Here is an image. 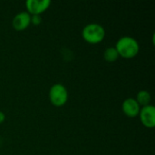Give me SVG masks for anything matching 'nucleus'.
<instances>
[{
    "mask_svg": "<svg viewBox=\"0 0 155 155\" xmlns=\"http://www.w3.org/2000/svg\"><path fill=\"white\" fill-rule=\"evenodd\" d=\"M82 36L85 42L91 45H96L101 43L105 37L104 28L96 23H91L86 25L83 31Z\"/></svg>",
    "mask_w": 155,
    "mask_h": 155,
    "instance_id": "nucleus-2",
    "label": "nucleus"
},
{
    "mask_svg": "<svg viewBox=\"0 0 155 155\" xmlns=\"http://www.w3.org/2000/svg\"><path fill=\"white\" fill-rule=\"evenodd\" d=\"M104 58L106 62L114 63L119 58V54L115 49V47H108L105 49L104 53Z\"/></svg>",
    "mask_w": 155,
    "mask_h": 155,
    "instance_id": "nucleus-9",
    "label": "nucleus"
},
{
    "mask_svg": "<svg viewBox=\"0 0 155 155\" xmlns=\"http://www.w3.org/2000/svg\"><path fill=\"white\" fill-rule=\"evenodd\" d=\"M68 91L62 84H55L49 90V100L54 106H64L68 101Z\"/></svg>",
    "mask_w": 155,
    "mask_h": 155,
    "instance_id": "nucleus-3",
    "label": "nucleus"
},
{
    "mask_svg": "<svg viewBox=\"0 0 155 155\" xmlns=\"http://www.w3.org/2000/svg\"><path fill=\"white\" fill-rule=\"evenodd\" d=\"M123 113L129 118H134L139 115L141 106L134 98H127L122 104Z\"/></svg>",
    "mask_w": 155,
    "mask_h": 155,
    "instance_id": "nucleus-6",
    "label": "nucleus"
},
{
    "mask_svg": "<svg viewBox=\"0 0 155 155\" xmlns=\"http://www.w3.org/2000/svg\"><path fill=\"white\" fill-rule=\"evenodd\" d=\"M50 5V0H28L25 2L27 13L30 15H40L49 8Z\"/></svg>",
    "mask_w": 155,
    "mask_h": 155,
    "instance_id": "nucleus-4",
    "label": "nucleus"
},
{
    "mask_svg": "<svg viewBox=\"0 0 155 155\" xmlns=\"http://www.w3.org/2000/svg\"><path fill=\"white\" fill-rule=\"evenodd\" d=\"M5 114H4L3 112H1V111H0V124H3V123L5 122Z\"/></svg>",
    "mask_w": 155,
    "mask_h": 155,
    "instance_id": "nucleus-11",
    "label": "nucleus"
},
{
    "mask_svg": "<svg viewBox=\"0 0 155 155\" xmlns=\"http://www.w3.org/2000/svg\"><path fill=\"white\" fill-rule=\"evenodd\" d=\"M42 22L41 15H31V24L34 25H39Z\"/></svg>",
    "mask_w": 155,
    "mask_h": 155,
    "instance_id": "nucleus-10",
    "label": "nucleus"
},
{
    "mask_svg": "<svg viewBox=\"0 0 155 155\" xmlns=\"http://www.w3.org/2000/svg\"><path fill=\"white\" fill-rule=\"evenodd\" d=\"M12 25L15 30L24 31L31 25V15L27 12H20L13 18Z\"/></svg>",
    "mask_w": 155,
    "mask_h": 155,
    "instance_id": "nucleus-7",
    "label": "nucleus"
},
{
    "mask_svg": "<svg viewBox=\"0 0 155 155\" xmlns=\"http://www.w3.org/2000/svg\"><path fill=\"white\" fill-rule=\"evenodd\" d=\"M137 103L139 104L140 106H146V105H149L151 101H152V96L150 94V93L148 91H145V90H142L140 92H138L137 94V96H136V99Z\"/></svg>",
    "mask_w": 155,
    "mask_h": 155,
    "instance_id": "nucleus-8",
    "label": "nucleus"
},
{
    "mask_svg": "<svg viewBox=\"0 0 155 155\" xmlns=\"http://www.w3.org/2000/svg\"><path fill=\"white\" fill-rule=\"evenodd\" d=\"M115 49L119 56L125 59H132L139 54L140 45L132 36H123L116 42Z\"/></svg>",
    "mask_w": 155,
    "mask_h": 155,
    "instance_id": "nucleus-1",
    "label": "nucleus"
},
{
    "mask_svg": "<svg viewBox=\"0 0 155 155\" xmlns=\"http://www.w3.org/2000/svg\"><path fill=\"white\" fill-rule=\"evenodd\" d=\"M143 126L152 129L155 126V107L152 104L141 108L139 115Z\"/></svg>",
    "mask_w": 155,
    "mask_h": 155,
    "instance_id": "nucleus-5",
    "label": "nucleus"
}]
</instances>
